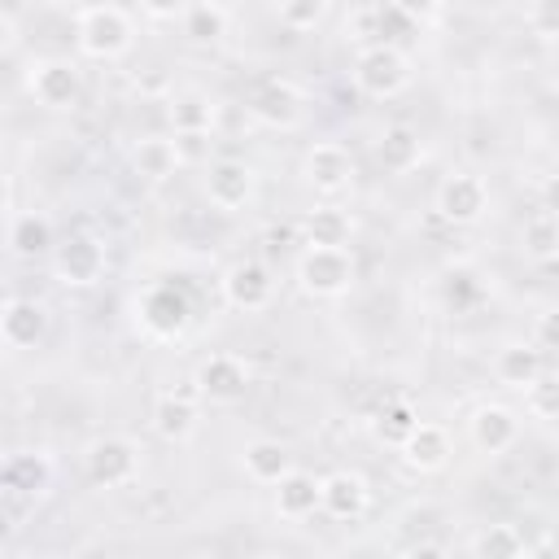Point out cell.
Masks as SVG:
<instances>
[{
  "instance_id": "obj_1",
  "label": "cell",
  "mask_w": 559,
  "mask_h": 559,
  "mask_svg": "<svg viewBox=\"0 0 559 559\" xmlns=\"http://www.w3.org/2000/svg\"><path fill=\"white\" fill-rule=\"evenodd\" d=\"M74 44L92 61H118L135 48V17L122 4H79L74 9Z\"/></svg>"
},
{
  "instance_id": "obj_2",
  "label": "cell",
  "mask_w": 559,
  "mask_h": 559,
  "mask_svg": "<svg viewBox=\"0 0 559 559\" xmlns=\"http://www.w3.org/2000/svg\"><path fill=\"white\" fill-rule=\"evenodd\" d=\"M411 74H415L411 57L397 44H371V48H358V57H354V87L371 100H389V96L406 92Z\"/></svg>"
},
{
  "instance_id": "obj_3",
  "label": "cell",
  "mask_w": 559,
  "mask_h": 559,
  "mask_svg": "<svg viewBox=\"0 0 559 559\" xmlns=\"http://www.w3.org/2000/svg\"><path fill=\"white\" fill-rule=\"evenodd\" d=\"M140 445L131 437H96L83 450V472L96 489H127L140 480Z\"/></svg>"
},
{
  "instance_id": "obj_4",
  "label": "cell",
  "mask_w": 559,
  "mask_h": 559,
  "mask_svg": "<svg viewBox=\"0 0 559 559\" xmlns=\"http://www.w3.org/2000/svg\"><path fill=\"white\" fill-rule=\"evenodd\" d=\"M293 275L306 297H341L358 275V262L349 249H301Z\"/></svg>"
},
{
  "instance_id": "obj_5",
  "label": "cell",
  "mask_w": 559,
  "mask_h": 559,
  "mask_svg": "<svg viewBox=\"0 0 559 559\" xmlns=\"http://www.w3.org/2000/svg\"><path fill=\"white\" fill-rule=\"evenodd\" d=\"M26 92L35 96V105L66 114L83 100V66L70 57H39L26 74Z\"/></svg>"
},
{
  "instance_id": "obj_6",
  "label": "cell",
  "mask_w": 559,
  "mask_h": 559,
  "mask_svg": "<svg viewBox=\"0 0 559 559\" xmlns=\"http://www.w3.org/2000/svg\"><path fill=\"white\" fill-rule=\"evenodd\" d=\"M135 319L153 341H179L192 323V306L175 284H148L135 301Z\"/></svg>"
},
{
  "instance_id": "obj_7",
  "label": "cell",
  "mask_w": 559,
  "mask_h": 559,
  "mask_svg": "<svg viewBox=\"0 0 559 559\" xmlns=\"http://www.w3.org/2000/svg\"><path fill=\"white\" fill-rule=\"evenodd\" d=\"M105 266H109V253L87 231H74L66 240H57V249H52V275L66 288H92V284H100Z\"/></svg>"
},
{
  "instance_id": "obj_8",
  "label": "cell",
  "mask_w": 559,
  "mask_h": 559,
  "mask_svg": "<svg viewBox=\"0 0 559 559\" xmlns=\"http://www.w3.org/2000/svg\"><path fill=\"white\" fill-rule=\"evenodd\" d=\"M301 183L319 197H341L354 183V153L341 140H314L301 153Z\"/></svg>"
},
{
  "instance_id": "obj_9",
  "label": "cell",
  "mask_w": 559,
  "mask_h": 559,
  "mask_svg": "<svg viewBox=\"0 0 559 559\" xmlns=\"http://www.w3.org/2000/svg\"><path fill=\"white\" fill-rule=\"evenodd\" d=\"M432 205H437V214H441L445 223L472 227V223H480L485 210H489V183H485L476 170H454V175H445V179L437 183Z\"/></svg>"
},
{
  "instance_id": "obj_10",
  "label": "cell",
  "mask_w": 559,
  "mask_h": 559,
  "mask_svg": "<svg viewBox=\"0 0 559 559\" xmlns=\"http://www.w3.org/2000/svg\"><path fill=\"white\" fill-rule=\"evenodd\" d=\"M258 197V170L240 157H218L205 166V201L223 214H240Z\"/></svg>"
},
{
  "instance_id": "obj_11",
  "label": "cell",
  "mask_w": 559,
  "mask_h": 559,
  "mask_svg": "<svg viewBox=\"0 0 559 559\" xmlns=\"http://www.w3.org/2000/svg\"><path fill=\"white\" fill-rule=\"evenodd\" d=\"M223 301L231 310H245V314H258L275 301V275L258 262V258H240L223 271Z\"/></svg>"
},
{
  "instance_id": "obj_12",
  "label": "cell",
  "mask_w": 559,
  "mask_h": 559,
  "mask_svg": "<svg viewBox=\"0 0 559 559\" xmlns=\"http://www.w3.org/2000/svg\"><path fill=\"white\" fill-rule=\"evenodd\" d=\"M249 114L262 122V127H275V131H293L306 114V96L293 79H266L253 87L249 96Z\"/></svg>"
},
{
  "instance_id": "obj_13",
  "label": "cell",
  "mask_w": 559,
  "mask_h": 559,
  "mask_svg": "<svg viewBox=\"0 0 559 559\" xmlns=\"http://www.w3.org/2000/svg\"><path fill=\"white\" fill-rule=\"evenodd\" d=\"M467 441L480 454H507L520 441V415L511 406H502V402H480L467 415Z\"/></svg>"
},
{
  "instance_id": "obj_14",
  "label": "cell",
  "mask_w": 559,
  "mask_h": 559,
  "mask_svg": "<svg viewBox=\"0 0 559 559\" xmlns=\"http://www.w3.org/2000/svg\"><path fill=\"white\" fill-rule=\"evenodd\" d=\"M0 480H4L9 507H13L17 498H44L48 485H52V459H48L44 450H17V454L4 459Z\"/></svg>"
},
{
  "instance_id": "obj_15",
  "label": "cell",
  "mask_w": 559,
  "mask_h": 559,
  "mask_svg": "<svg viewBox=\"0 0 559 559\" xmlns=\"http://www.w3.org/2000/svg\"><path fill=\"white\" fill-rule=\"evenodd\" d=\"M371 507V485L362 472H349V467H336L323 476V511L341 524H354L362 520Z\"/></svg>"
},
{
  "instance_id": "obj_16",
  "label": "cell",
  "mask_w": 559,
  "mask_h": 559,
  "mask_svg": "<svg viewBox=\"0 0 559 559\" xmlns=\"http://www.w3.org/2000/svg\"><path fill=\"white\" fill-rule=\"evenodd\" d=\"M0 336L9 349H35L48 336V306L35 297H9L0 310Z\"/></svg>"
},
{
  "instance_id": "obj_17",
  "label": "cell",
  "mask_w": 559,
  "mask_h": 559,
  "mask_svg": "<svg viewBox=\"0 0 559 559\" xmlns=\"http://www.w3.org/2000/svg\"><path fill=\"white\" fill-rule=\"evenodd\" d=\"M253 371L240 354H210L201 367H197V384L210 402H240L245 389H249Z\"/></svg>"
},
{
  "instance_id": "obj_18",
  "label": "cell",
  "mask_w": 559,
  "mask_h": 559,
  "mask_svg": "<svg viewBox=\"0 0 559 559\" xmlns=\"http://www.w3.org/2000/svg\"><path fill=\"white\" fill-rule=\"evenodd\" d=\"M240 472H245L253 485L275 489L280 480H288V476L297 472V463H293V450H288L284 441H275V437H253V441H245V450H240Z\"/></svg>"
},
{
  "instance_id": "obj_19",
  "label": "cell",
  "mask_w": 559,
  "mask_h": 559,
  "mask_svg": "<svg viewBox=\"0 0 559 559\" xmlns=\"http://www.w3.org/2000/svg\"><path fill=\"white\" fill-rule=\"evenodd\" d=\"M397 454H402V463H406L411 472H441V467L450 463V454H454V441H450L445 424L419 419L415 432L397 445Z\"/></svg>"
},
{
  "instance_id": "obj_20",
  "label": "cell",
  "mask_w": 559,
  "mask_h": 559,
  "mask_svg": "<svg viewBox=\"0 0 559 559\" xmlns=\"http://www.w3.org/2000/svg\"><path fill=\"white\" fill-rule=\"evenodd\" d=\"M166 118H170L179 140H205L214 131V122H218V105L205 92L188 87V92H175L166 100Z\"/></svg>"
},
{
  "instance_id": "obj_21",
  "label": "cell",
  "mask_w": 559,
  "mask_h": 559,
  "mask_svg": "<svg viewBox=\"0 0 559 559\" xmlns=\"http://www.w3.org/2000/svg\"><path fill=\"white\" fill-rule=\"evenodd\" d=\"M546 371V354L533 345V341H507L498 354H493V380L507 384V389H528L537 384Z\"/></svg>"
},
{
  "instance_id": "obj_22",
  "label": "cell",
  "mask_w": 559,
  "mask_h": 559,
  "mask_svg": "<svg viewBox=\"0 0 559 559\" xmlns=\"http://www.w3.org/2000/svg\"><path fill=\"white\" fill-rule=\"evenodd\" d=\"M314 511H323V476L297 467L288 480L275 485V515H280V520L301 524V520H310Z\"/></svg>"
},
{
  "instance_id": "obj_23",
  "label": "cell",
  "mask_w": 559,
  "mask_h": 559,
  "mask_svg": "<svg viewBox=\"0 0 559 559\" xmlns=\"http://www.w3.org/2000/svg\"><path fill=\"white\" fill-rule=\"evenodd\" d=\"M183 162H188V157H183L179 140L144 135V140L131 144V170H135L140 179H148V183H166V179H175Z\"/></svg>"
},
{
  "instance_id": "obj_24",
  "label": "cell",
  "mask_w": 559,
  "mask_h": 559,
  "mask_svg": "<svg viewBox=\"0 0 559 559\" xmlns=\"http://www.w3.org/2000/svg\"><path fill=\"white\" fill-rule=\"evenodd\" d=\"M354 218L341 205H314L301 218V245L306 249H349Z\"/></svg>"
},
{
  "instance_id": "obj_25",
  "label": "cell",
  "mask_w": 559,
  "mask_h": 559,
  "mask_svg": "<svg viewBox=\"0 0 559 559\" xmlns=\"http://www.w3.org/2000/svg\"><path fill=\"white\" fill-rule=\"evenodd\" d=\"M197 415H201V406H197V402H183V397H175V393L166 389V393H157L148 424H153V432H157L162 441L183 445V441L197 432V424H201Z\"/></svg>"
},
{
  "instance_id": "obj_26",
  "label": "cell",
  "mask_w": 559,
  "mask_h": 559,
  "mask_svg": "<svg viewBox=\"0 0 559 559\" xmlns=\"http://www.w3.org/2000/svg\"><path fill=\"white\" fill-rule=\"evenodd\" d=\"M9 249L17 258H39V253H52L57 249V236H52V223L35 210H17L9 218Z\"/></svg>"
},
{
  "instance_id": "obj_27",
  "label": "cell",
  "mask_w": 559,
  "mask_h": 559,
  "mask_svg": "<svg viewBox=\"0 0 559 559\" xmlns=\"http://www.w3.org/2000/svg\"><path fill=\"white\" fill-rule=\"evenodd\" d=\"M472 559H528V542L511 520H498L472 537Z\"/></svg>"
},
{
  "instance_id": "obj_28",
  "label": "cell",
  "mask_w": 559,
  "mask_h": 559,
  "mask_svg": "<svg viewBox=\"0 0 559 559\" xmlns=\"http://www.w3.org/2000/svg\"><path fill=\"white\" fill-rule=\"evenodd\" d=\"M376 157H380L384 170H397V175H402V170H411V166L419 162V135H415L406 122H393V127L380 131Z\"/></svg>"
},
{
  "instance_id": "obj_29",
  "label": "cell",
  "mask_w": 559,
  "mask_h": 559,
  "mask_svg": "<svg viewBox=\"0 0 559 559\" xmlns=\"http://www.w3.org/2000/svg\"><path fill=\"white\" fill-rule=\"evenodd\" d=\"M183 35L197 39V44H214L227 35L231 26V9L227 4H183V17H179Z\"/></svg>"
},
{
  "instance_id": "obj_30",
  "label": "cell",
  "mask_w": 559,
  "mask_h": 559,
  "mask_svg": "<svg viewBox=\"0 0 559 559\" xmlns=\"http://www.w3.org/2000/svg\"><path fill=\"white\" fill-rule=\"evenodd\" d=\"M520 245H524V253L537 258V262L555 258V253H559V214L533 210V214L524 218V227H520Z\"/></svg>"
},
{
  "instance_id": "obj_31",
  "label": "cell",
  "mask_w": 559,
  "mask_h": 559,
  "mask_svg": "<svg viewBox=\"0 0 559 559\" xmlns=\"http://www.w3.org/2000/svg\"><path fill=\"white\" fill-rule=\"evenodd\" d=\"M271 13H275V22H280L284 31H293V35H306V31L323 26L332 9H328V0H288V4H275Z\"/></svg>"
},
{
  "instance_id": "obj_32",
  "label": "cell",
  "mask_w": 559,
  "mask_h": 559,
  "mask_svg": "<svg viewBox=\"0 0 559 559\" xmlns=\"http://www.w3.org/2000/svg\"><path fill=\"white\" fill-rule=\"evenodd\" d=\"M345 39H354L358 48L384 44V9H380V4H358V9H349V17H345Z\"/></svg>"
},
{
  "instance_id": "obj_33",
  "label": "cell",
  "mask_w": 559,
  "mask_h": 559,
  "mask_svg": "<svg viewBox=\"0 0 559 559\" xmlns=\"http://www.w3.org/2000/svg\"><path fill=\"white\" fill-rule=\"evenodd\" d=\"M415 424H419V415L406 406V402H389V406H380V415H376V437L384 441V445H402L411 432H415Z\"/></svg>"
},
{
  "instance_id": "obj_34",
  "label": "cell",
  "mask_w": 559,
  "mask_h": 559,
  "mask_svg": "<svg viewBox=\"0 0 559 559\" xmlns=\"http://www.w3.org/2000/svg\"><path fill=\"white\" fill-rule=\"evenodd\" d=\"M524 411L533 419H559V371H542V380L524 389Z\"/></svg>"
},
{
  "instance_id": "obj_35",
  "label": "cell",
  "mask_w": 559,
  "mask_h": 559,
  "mask_svg": "<svg viewBox=\"0 0 559 559\" xmlns=\"http://www.w3.org/2000/svg\"><path fill=\"white\" fill-rule=\"evenodd\" d=\"M524 26L537 35V39H559V0H542V4H528L524 9Z\"/></svg>"
},
{
  "instance_id": "obj_36",
  "label": "cell",
  "mask_w": 559,
  "mask_h": 559,
  "mask_svg": "<svg viewBox=\"0 0 559 559\" xmlns=\"http://www.w3.org/2000/svg\"><path fill=\"white\" fill-rule=\"evenodd\" d=\"M533 345L542 354H559V306H550L546 314H537L533 323Z\"/></svg>"
},
{
  "instance_id": "obj_37",
  "label": "cell",
  "mask_w": 559,
  "mask_h": 559,
  "mask_svg": "<svg viewBox=\"0 0 559 559\" xmlns=\"http://www.w3.org/2000/svg\"><path fill=\"white\" fill-rule=\"evenodd\" d=\"M402 559H450V550L441 542H415L402 550Z\"/></svg>"
},
{
  "instance_id": "obj_38",
  "label": "cell",
  "mask_w": 559,
  "mask_h": 559,
  "mask_svg": "<svg viewBox=\"0 0 559 559\" xmlns=\"http://www.w3.org/2000/svg\"><path fill=\"white\" fill-rule=\"evenodd\" d=\"M0 31H4V52L17 48V13L13 9H0Z\"/></svg>"
},
{
  "instance_id": "obj_39",
  "label": "cell",
  "mask_w": 559,
  "mask_h": 559,
  "mask_svg": "<svg viewBox=\"0 0 559 559\" xmlns=\"http://www.w3.org/2000/svg\"><path fill=\"white\" fill-rule=\"evenodd\" d=\"M542 210H546V214H559V175L542 183Z\"/></svg>"
}]
</instances>
